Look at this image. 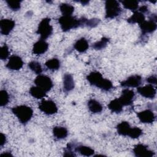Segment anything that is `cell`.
I'll use <instances>...</instances> for the list:
<instances>
[{
	"instance_id": "obj_27",
	"label": "cell",
	"mask_w": 157,
	"mask_h": 157,
	"mask_svg": "<svg viewBox=\"0 0 157 157\" xmlns=\"http://www.w3.org/2000/svg\"><path fill=\"white\" fill-rule=\"evenodd\" d=\"M45 66L51 71H56L60 67V61L57 58H52L47 61L45 63Z\"/></svg>"
},
{
	"instance_id": "obj_30",
	"label": "cell",
	"mask_w": 157,
	"mask_h": 157,
	"mask_svg": "<svg viewBox=\"0 0 157 157\" xmlns=\"http://www.w3.org/2000/svg\"><path fill=\"white\" fill-rule=\"evenodd\" d=\"M28 67H29V69L31 71H33L36 74L40 75V74H41L42 72V69L41 65L37 61H33L29 62L28 63Z\"/></svg>"
},
{
	"instance_id": "obj_3",
	"label": "cell",
	"mask_w": 157,
	"mask_h": 157,
	"mask_svg": "<svg viewBox=\"0 0 157 157\" xmlns=\"http://www.w3.org/2000/svg\"><path fill=\"white\" fill-rule=\"evenodd\" d=\"M12 112L17 117L19 121L23 124L27 123L31 120L33 115V109L25 105L12 108Z\"/></svg>"
},
{
	"instance_id": "obj_16",
	"label": "cell",
	"mask_w": 157,
	"mask_h": 157,
	"mask_svg": "<svg viewBox=\"0 0 157 157\" xmlns=\"http://www.w3.org/2000/svg\"><path fill=\"white\" fill-rule=\"evenodd\" d=\"M48 48V44L44 39H40L34 44L33 47V53L39 55L47 52Z\"/></svg>"
},
{
	"instance_id": "obj_7",
	"label": "cell",
	"mask_w": 157,
	"mask_h": 157,
	"mask_svg": "<svg viewBox=\"0 0 157 157\" xmlns=\"http://www.w3.org/2000/svg\"><path fill=\"white\" fill-rule=\"evenodd\" d=\"M34 83L45 92L49 91L53 87V82L50 77L44 75H39L34 80Z\"/></svg>"
},
{
	"instance_id": "obj_38",
	"label": "cell",
	"mask_w": 157,
	"mask_h": 157,
	"mask_svg": "<svg viewBox=\"0 0 157 157\" xmlns=\"http://www.w3.org/2000/svg\"><path fill=\"white\" fill-rule=\"evenodd\" d=\"M139 12L144 13H145L148 11V7L145 5H144V6H142L141 7H140L139 8Z\"/></svg>"
},
{
	"instance_id": "obj_21",
	"label": "cell",
	"mask_w": 157,
	"mask_h": 157,
	"mask_svg": "<svg viewBox=\"0 0 157 157\" xmlns=\"http://www.w3.org/2000/svg\"><path fill=\"white\" fill-rule=\"evenodd\" d=\"M88 107L90 112L93 113H100L102 110V105L95 99H90L88 102Z\"/></svg>"
},
{
	"instance_id": "obj_23",
	"label": "cell",
	"mask_w": 157,
	"mask_h": 157,
	"mask_svg": "<svg viewBox=\"0 0 157 157\" xmlns=\"http://www.w3.org/2000/svg\"><path fill=\"white\" fill-rule=\"evenodd\" d=\"M53 136L58 139H62L67 137L68 134L67 130L63 126H55L53 129Z\"/></svg>"
},
{
	"instance_id": "obj_18",
	"label": "cell",
	"mask_w": 157,
	"mask_h": 157,
	"mask_svg": "<svg viewBox=\"0 0 157 157\" xmlns=\"http://www.w3.org/2000/svg\"><path fill=\"white\" fill-rule=\"evenodd\" d=\"M145 20V18L144 13L137 10L134 12V13L129 18L127 19V21L129 23H131V24L138 23L139 25L141 24Z\"/></svg>"
},
{
	"instance_id": "obj_26",
	"label": "cell",
	"mask_w": 157,
	"mask_h": 157,
	"mask_svg": "<svg viewBox=\"0 0 157 157\" xmlns=\"http://www.w3.org/2000/svg\"><path fill=\"white\" fill-rule=\"evenodd\" d=\"M75 151L80 153L82 155L86 156H90L91 155H93L94 153V151L91 148L84 146V145H79L75 148Z\"/></svg>"
},
{
	"instance_id": "obj_35",
	"label": "cell",
	"mask_w": 157,
	"mask_h": 157,
	"mask_svg": "<svg viewBox=\"0 0 157 157\" xmlns=\"http://www.w3.org/2000/svg\"><path fill=\"white\" fill-rule=\"evenodd\" d=\"M100 22L99 19L98 18H92V19H88L86 21V26L90 27V28H94Z\"/></svg>"
},
{
	"instance_id": "obj_9",
	"label": "cell",
	"mask_w": 157,
	"mask_h": 157,
	"mask_svg": "<svg viewBox=\"0 0 157 157\" xmlns=\"http://www.w3.org/2000/svg\"><path fill=\"white\" fill-rule=\"evenodd\" d=\"M134 96L135 93L134 91L129 89H124L121 91V94L118 99L123 106L131 105L133 102Z\"/></svg>"
},
{
	"instance_id": "obj_34",
	"label": "cell",
	"mask_w": 157,
	"mask_h": 157,
	"mask_svg": "<svg viewBox=\"0 0 157 157\" xmlns=\"http://www.w3.org/2000/svg\"><path fill=\"white\" fill-rule=\"evenodd\" d=\"M9 55V48L6 44H4L1 47L0 49V58L2 60L6 59Z\"/></svg>"
},
{
	"instance_id": "obj_28",
	"label": "cell",
	"mask_w": 157,
	"mask_h": 157,
	"mask_svg": "<svg viewBox=\"0 0 157 157\" xmlns=\"http://www.w3.org/2000/svg\"><path fill=\"white\" fill-rule=\"evenodd\" d=\"M121 2L125 9H129L133 12L137 11L139 8V2L137 1H123Z\"/></svg>"
},
{
	"instance_id": "obj_17",
	"label": "cell",
	"mask_w": 157,
	"mask_h": 157,
	"mask_svg": "<svg viewBox=\"0 0 157 157\" xmlns=\"http://www.w3.org/2000/svg\"><path fill=\"white\" fill-rule=\"evenodd\" d=\"M74 81L72 76L70 74H65L63 77V90L68 93L74 88Z\"/></svg>"
},
{
	"instance_id": "obj_10",
	"label": "cell",
	"mask_w": 157,
	"mask_h": 157,
	"mask_svg": "<svg viewBox=\"0 0 157 157\" xmlns=\"http://www.w3.org/2000/svg\"><path fill=\"white\" fill-rule=\"evenodd\" d=\"M133 153L137 157H151L155 155V153L148 149L146 145L137 144L133 148Z\"/></svg>"
},
{
	"instance_id": "obj_33",
	"label": "cell",
	"mask_w": 157,
	"mask_h": 157,
	"mask_svg": "<svg viewBox=\"0 0 157 157\" xmlns=\"http://www.w3.org/2000/svg\"><path fill=\"white\" fill-rule=\"evenodd\" d=\"M8 7L12 10H18L20 7V2L18 1H6Z\"/></svg>"
},
{
	"instance_id": "obj_39",
	"label": "cell",
	"mask_w": 157,
	"mask_h": 157,
	"mask_svg": "<svg viewBox=\"0 0 157 157\" xmlns=\"http://www.w3.org/2000/svg\"><path fill=\"white\" fill-rule=\"evenodd\" d=\"M1 156H12V155L10 151H6L3 153H1Z\"/></svg>"
},
{
	"instance_id": "obj_13",
	"label": "cell",
	"mask_w": 157,
	"mask_h": 157,
	"mask_svg": "<svg viewBox=\"0 0 157 157\" xmlns=\"http://www.w3.org/2000/svg\"><path fill=\"white\" fill-rule=\"evenodd\" d=\"M142 83V77L139 75H134L129 77L125 80L121 82L120 85L123 87H139Z\"/></svg>"
},
{
	"instance_id": "obj_29",
	"label": "cell",
	"mask_w": 157,
	"mask_h": 157,
	"mask_svg": "<svg viewBox=\"0 0 157 157\" xmlns=\"http://www.w3.org/2000/svg\"><path fill=\"white\" fill-rule=\"evenodd\" d=\"M109 41H110V39L109 38L103 37L101 38V39L99 41L96 42L94 44H93L92 45V47L94 50H102L107 46V45L109 42Z\"/></svg>"
},
{
	"instance_id": "obj_20",
	"label": "cell",
	"mask_w": 157,
	"mask_h": 157,
	"mask_svg": "<svg viewBox=\"0 0 157 157\" xmlns=\"http://www.w3.org/2000/svg\"><path fill=\"white\" fill-rule=\"evenodd\" d=\"M131 126L128 122L121 121L117 126V132L118 134L123 136H128L131 129Z\"/></svg>"
},
{
	"instance_id": "obj_11",
	"label": "cell",
	"mask_w": 157,
	"mask_h": 157,
	"mask_svg": "<svg viewBox=\"0 0 157 157\" xmlns=\"http://www.w3.org/2000/svg\"><path fill=\"white\" fill-rule=\"evenodd\" d=\"M137 91L139 94L146 98L153 99L156 95V88L151 84H148L142 87H137Z\"/></svg>"
},
{
	"instance_id": "obj_1",
	"label": "cell",
	"mask_w": 157,
	"mask_h": 157,
	"mask_svg": "<svg viewBox=\"0 0 157 157\" xmlns=\"http://www.w3.org/2000/svg\"><path fill=\"white\" fill-rule=\"evenodd\" d=\"M87 20L85 17L77 19L72 15H62L58 18V22L63 31L67 32L72 29L86 26Z\"/></svg>"
},
{
	"instance_id": "obj_8",
	"label": "cell",
	"mask_w": 157,
	"mask_h": 157,
	"mask_svg": "<svg viewBox=\"0 0 157 157\" xmlns=\"http://www.w3.org/2000/svg\"><path fill=\"white\" fill-rule=\"evenodd\" d=\"M39 109L47 115H53L58 111L56 104L52 100H42L39 104Z\"/></svg>"
},
{
	"instance_id": "obj_2",
	"label": "cell",
	"mask_w": 157,
	"mask_h": 157,
	"mask_svg": "<svg viewBox=\"0 0 157 157\" xmlns=\"http://www.w3.org/2000/svg\"><path fill=\"white\" fill-rule=\"evenodd\" d=\"M86 80L93 86H95L104 91H109L113 86L112 82L103 78L102 74L99 72H91L86 76Z\"/></svg>"
},
{
	"instance_id": "obj_4",
	"label": "cell",
	"mask_w": 157,
	"mask_h": 157,
	"mask_svg": "<svg viewBox=\"0 0 157 157\" xmlns=\"http://www.w3.org/2000/svg\"><path fill=\"white\" fill-rule=\"evenodd\" d=\"M105 18H114L118 16L121 12V9L118 1L107 0L105 2Z\"/></svg>"
},
{
	"instance_id": "obj_19",
	"label": "cell",
	"mask_w": 157,
	"mask_h": 157,
	"mask_svg": "<svg viewBox=\"0 0 157 157\" xmlns=\"http://www.w3.org/2000/svg\"><path fill=\"white\" fill-rule=\"evenodd\" d=\"M74 47L78 52L83 53L88 50L89 45L86 39L84 37H82L77 40L74 45Z\"/></svg>"
},
{
	"instance_id": "obj_24",
	"label": "cell",
	"mask_w": 157,
	"mask_h": 157,
	"mask_svg": "<svg viewBox=\"0 0 157 157\" xmlns=\"http://www.w3.org/2000/svg\"><path fill=\"white\" fill-rule=\"evenodd\" d=\"M46 93L44 90L41 89L38 86H32L29 89L30 94L36 98V99H41L46 96Z\"/></svg>"
},
{
	"instance_id": "obj_36",
	"label": "cell",
	"mask_w": 157,
	"mask_h": 157,
	"mask_svg": "<svg viewBox=\"0 0 157 157\" xmlns=\"http://www.w3.org/2000/svg\"><path fill=\"white\" fill-rule=\"evenodd\" d=\"M156 77L155 75H151V76H150L149 77H148L147 78V82H148L149 83L153 85H156Z\"/></svg>"
},
{
	"instance_id": "obj_12",
	"label": "cell",
	"mask_w": 157,
	"mask_h": 157,
	"mask_svg": "<svg viewBox=\"0 0 157 157\" xmlns=\"http://www.w3.org/2000/svg\"><path fill=\"white\" fill-rule=\"evenodd\" d=\"M23 66L22 59L17 55H12L9 58V61L6 64V67L10 70L18 71Z\"/></svg>"
},
{
	"instance_id": "obj_40",
	"label": "cell",
	"mask_w": 157,
	"mask_h": 157,
	"mask_svg": "<svg viewBox=\"0 0 157 157\" xmlns=\"http://www.w3.org/2000/svg\"><path fill=\"white\" fill-rule=\"evenodd\" d=\"M80 3H82V5H86L87 4L89 3V1H79Z\"/></svg>"
},
{
	"instance_id": "obj_5",
	"label": "cell",
	"mask_w": 157,
	"mask_h": 157,
	"mask_svg": "<svg viewBox=\"0 0 157 157\" xmlns=\"http://www.w3.org/2000/svg\"><path fill=\"white\" fill-rule=\"evenodd\" d=\"M50 18H44L39 24L36 33L40 34V39H46L51 36L53 32V28L50 24Z\"/></svg>"
},
{
	"instance_id": "obj_6",
	"label": "cell",
	"mask_w": 157,
	"mask_h": 157,
	"mask_svg": "<svg viewBox=\"0 0 157 157\" xmlns=\"http://www.w3.org/2000/svg\"><path fill=\"white\" fill-rule=\"evenodd\" d=\"M142 31V34L145 35L147 33H152L156 29V15H151L149 20H145L139 25Z\"/></svg>"
},
{
	"instance_id": "obj_31",
	"label": "cell",
	"mask_w": 157,
	"mask_h": 157,
	"mask_svg": "<svg viewBox=\"0 0 157 157\" xmlns=\"http://www.w3.org/2000/svg\"><path fill=\"white\" fill-rule=\"evenodd\" d=\"M9 101V96L8 93L4 90H1L0 91V105L1 107L6 105Z\"/></svg>"
},
{
	"instance_id": "obj_25",
	"label": "cell",
	"mask_w": 157,
	"mask_h": 157,
	"mask_svg": "<svg viewBox=\"0 0 157 157\" xmlns=\"http://www.w3.org/2000/svg\"><path fill=\"white\" fill-rule=\"evenodd\" d=\"M59 10L63 15H72L74 11V7L70 4L62 3L59 5Z\"/></svg>"
},
{
	"instance_id": "obj_15",
	"label": "cell",
	"mask_w": 157,
	"mask_h": 157,
	"mask_svg": "<svg viewBox=\"0 0 157 157\" xmlns=\"http://www.w3.org/2000/svg\"><path fill=\"white\" fill-rule=\"evenodd\" d=\"M15 21L11 19H2L0 21L1 34L8 35L15 27Z\"/></svg>"
},
{
	"instance_id": "obj_22",
	"label": "cell",
	"mask_w": 157,
	"mask_h": 157,
	"mask_svg": "<svg viewBox=\"0 0 157 157\" xmlns=\"http://www.w3.org/2000/svg\"><path fill=\"white\" fill-rule=\"evenodd\" d=\"M123 105L121 104L120 101H119L118 98H116L108 104V108L112 112L117 113H120L123 110Z\"/></svg>"
},
{
	"instance_id": "obj_14",
	"label": "cell",
	"mask_w": 157,
	"mask_h": 157,
	"mask_svg": "<svg viewBox=\"0 0 157 157\" xmlns=\"http://www.w3.org/2000/svg\"><path fill=\"white\" fill-rule=\"evenodd\" d=\"M137 116L140 122L143 123H152L155 120L154 113L149 109L137 112Z\"/></svg>"
},
{
	"instance_id": "obj_37",
	"label": "cell",
	"mask_w": 157,
	"mask_h": 157,
	"mask_svg": "<svg viewBox=\"0 0 157 157\" xmlns=\"http://www.w3.org/2000/svg\"><path fill=\"white\" fill-rule=\"evenodd\" d=\"M6 142V136L3 133H1V142H0V145L2 147L3 146L5 143Z\"/></svg>"
},
{
	"instance_id": "obj_32",
	"label": "cell",
	"mask_w": 157,
	"mask_h": 157,
	"mask_svg": "<svg viewBox=\"0 0 157 157\" xmlns=\"http://www.w3.org/2000/svg\"><path fill=\"white\" fill-rule=\"evenodd\" d=\"M142 134V130L138 127H133L131 128L128 134L129 137L132 139H137Z\"/></svg>"
}]
</instances>
